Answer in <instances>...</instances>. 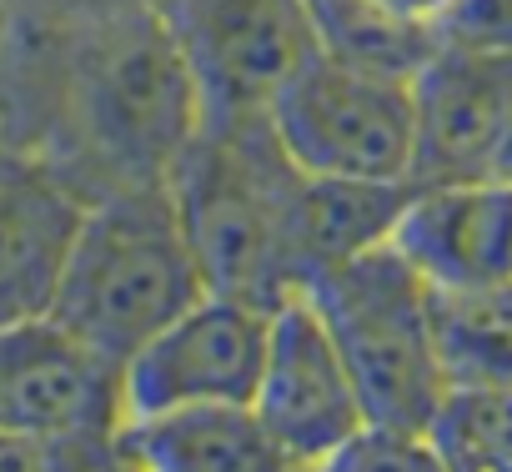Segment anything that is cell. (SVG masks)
<instances>
[{
  "label": "cell",
  "instance_id": "cell-1",
  "mask_svg": "<svg viewBox=\"0 0 512 472\" xmlns=\"http://www.w3.org/2000/svg\"><path fill=\"white\" fill-rule=\"evenodd\" d=\"M297 166L277 146L267 116H206L171 171V201L206 292L277 312L302 292L287 201Z\"/></svg>",
  "mask_w": 512,
  "mask_h": 472
},
{
  "label": "cell",
  "instance_id": "cell-2",
  "mask_svg": "<svg viewBox=\"0 0 512 472\" xmlns=\"http://www.w3.org/2000/svg\"><path fill=\"white\" fill-rule=\"evenodd\" d=\"M196 297H206V277L191 257L171 186H121L91 196L51 317L111 362H126Z\"/></svg>",
  "mask_w": 512,
  "mask_h": 472
},
{
  "label": "cell",
  "instance_id": "cell-3",
  "mask_svg": "<svg viewBox=\"0 0 512 472\" xmlns=\"http://www.w3.org/2000/svg\"><path fill=\"white\" fill-rule=\"evenodd\" d=\"M327 322L367 422L427 432L447 397L432 347V282L392 247L357 252L302 287Z\"/></svg>",
  "mask_w": 512,
  "mask_h": 472
},
{
  "label": "cell",
  "instance_id": "cell-4",
  "mask_svg": "<svg viewBox=\"0 0 512 472\" xmlns=\"http://www.w3.org/2000/svg\"><path fill=\"white\" fill-rule=\"evenodd\" d=\"M76 116L86 146L116 171L111 191L171 181L206 121V101L166 11L111 21L91 41L76 71Z\"/></svg>",
  "mask_w": 512,
  "mask_h": 472
},
{
  "label": "cell",
  "instance_id": "cell-5",
  "mask_svg": "<svg viewBox=\"0 0 512 472\" xmlns=\"http://www.w3.org/2000/svg\"><path fill=\"white\" fill-rule=\"evenodd\" d=\"M267 126L302 176H342V181L417 176L412 76L317 51L272 96Z\"/></svg>",
  "mask_w": 512,
  "mask_h": 472
},
{
  "label": "cell",
  "instance_id": "cell-6",
  "mask_svg": "<svg viewBox=\"0 0 512 472\" xmlns=\"http://www.w3.org/2000/svg\"><path fill=\"white\" fill-rule=\"evenodd\" d=\"M166 21L196 71L206 116H267L322 51L307 0H171Z\"/></svg>",
  "mask_w": 512,
  "mask_h": 472
},
{
  "label": "cell",
  "instance_id": "cell-7",
  "mask_svg": "<svg viewBox=\"0 0 512 472\" xmlns=\"http://www.w3.org/2000/svg\"><path fill=\"white\" fill-rule=\"evenodd\" d=\"M272 312L236 297H196L176 322H166L151 342H141L121 362L126 422L211 407V402H251L267 357Z\"/></svg>",
  "mask_w": 512,
  "mask_h": 472
},
{
  "label": "cell",
  "instance_id": "cell-8",
  "mask_svg": "<svg viewBox=\"0 0 512 472\" xmlns=\"http://www.w3.org/2000/svg\"><path fill=\"white\" fill-rule=\"evenodd\" d=\"M251 412L262 417V427L272 432V442L287 452L292 467L327 462L367 427L357 382L307 292L287 297L272 312Z\"/></svg>",
  "mask_w": 512,
  "mask_h": 472
},
{
  "label": "cell",
  "instance_id": "cell-9",
  "mask_svg": "<svg viewBox=\"0 0 512 472\" xmlns=\"http://www.w3.org/2000/svg\"><path fill=\"white\" fill-rule=\"evenodd\" d=\"M0 427L51 437H116L126 427L121 362L51 312L0 327Z\"/></svg>",
  "mask_w": 512,
  "mask_h": 472
},
{
  "label": "cell",
  "instance_id": "cell-10",
  "mask_svg": "<svg viewBox=\"0 0 512 472\" xmlns=\"http://www.w3.org/2000/svg\"><path fill=\"white\" fill-rule=\"evenodd\" d=\"M417 96V186L492 176L512 136V51L437 41L412 71Z\"/></svg>",
  "mask_w": 512,
  "mask_h": 472
},
{
  "label": "cell",
  "instance_id": "cell-11",
  "mask_svg": "<svg viewBox=\"0 0 512 472\" xmlns=\"http://www.w3.org/2000/svg\"><path fill=\"white\" fill-rule=\"evenodd\" d=\"M91 196L56 166L0 151V327L46 317Z\"/></svg>",
  "mask_w": 512,
  "mask_h": 472
},
{
  "label": "cell",
  "instance_id": "cell-12",
  "mask_svg": "<svg viewBox=\"0 0 512 472\" xmlns=\"http://www.w3.org/2000/svg\"><path fill=\"white\" fill-rule=\"evenodd\" d=\"M392 247L432 287L512 282V181H422L412 186Z\"/></svg>",
  "mask_w": 512,
  "mask_h": 472
},
{
  "label": "cell",
  "instance_id": "cell-13",
  "mask_svg": "<svg viewBox=\"0 0 512 472\" xmlns=\"http://www.w3.org/2000/svg\"><path fill=\"white\" fill-rule=\"evenodd\" d=\"M121 452L136 472H292L251 402L136 417L121 427Z\"/></svg>",
  "mask_w": 512,
  "mask_h": 472
},
{
  "label": "cell",
  "instance_id": "cell-14",
  "mask_svg": "<svg viewBox=\"0 0 512 472\" xmlns=\"http://www.w3.org/2000/svg\"><path fill=\"white\" fill-rule=\"evenodd\" d=\"M417 181H342V176H297L287 201V242L302 287L382 242H392L397 216Z\"/></svg>",
  "mask_w": 512,
  "mask_h": 472
},
{
  "label": "cell",
  "instance_id": "cell-15",
  "mask_svg": "<svg viewBox=\"0 0 512 472\" xmlns=\"http://www.w3.org/2000/svg\"><path fill=\"white\" fill-rule=\"evenodd\" d=\"M432 347L452 387H512V282L432 287Z\"/></svg>",
  "mask_w": 512,
  "mask_h": 472
},
{
  "label": "cell",
  "instance_id": "cell-16",
  "mask_svg": "<svg viewBox=\"0 0 512 472\" xmlns=\"http://www.w3.org/2000/svg\"><path fill=\"white\" fill-rule=\"evenodd\" d=\"M427 437L447 472H512V387H452Z\"/></svg>",
  "mask_w": 512,
  "mask_h": 472
},
{
  "label": "cell",
  "instance_id": "cell-17",
  "mask_svg": "<svg viewBox=\"0 0 512 472\" xmlns=\"http://www.w3.org/2000/svg\"><path fill=\"white\" fill-rule=\"evenodd\" d=\"M0 472H131L116 437H51L0 427Z\"/></svg>",
  "mask_w": 512,
  "mask_h": 472
},
{
  "label": "cell",
  "instance_id": "cell-18",
  "mask_svg": "<svg viewBox=\"0 0 512 472\" xmlns=\"http://www.w3.org/2000/svg\"><path fill=\"white\" fill-rule=\"evenodd\" d=\"M322 472H447L432 437L412 432V427H377L367 422L347 447H337L327 462H317Z\"/></svg>",
  "mask_w": 512,
  "mask_h": 472
},
{
  "label": "cell",
  "instance_id": "cell-19",
  "mask_svg": "<svg viewBox=\"0 0 512 472\" xmlns=\"http://www.w3.org/2000/svg\"><path fill=\"white\" fill-rule=\"evenodd\" d=\"M437 41L512 51V0H457L437 31Z\"/></svg>",
  "mask_w": 512,
  "mask_h": 472
},
{
  "label": "cell",
  "instance_id": "cell-20",
  "mask_svg": "<svg viewBox=\"0 0 512 472\" xmlns=\"http://www.w3.org/2000/svg\"><path fill=\"white\" fill-rule=\"evenodd\" d=\"M372 6H382V11H387L392 21H402V26H417V31H432V36H437L457 0H372Z\"/></svg>",
  "mask_w": 512,
  "mask_h": 472
},
{
  "label": "cell",
  "instance_id": "cell-21",
  "mask_svg": "<svg viewBox=\"0 0 512 472\" xmlns=\"http://www.w3.org/2000/svg\"><path fill=\"white\" fill-rule=\"evenodd\" d=\"M492 176H502V181H512V136L502 141V151H497V161H492Z\"/></svg>",
  "mask_w": 512,
  "mask_h": 472
},
{
  "label": "cell",
  "instance_id": "cell-22",
  "mask_svg": "<svg viewBox=\"0 0 512 472\" xmlns=\"http://www.w3.org/2000/svg\"><path fill=\"white\" fill-rule=\"evenodd\" d=\"M292 472H322V467H292Z\"/></svg>",
  "mask_w": 512,
  "mask_h": 472
}]
</instances>
